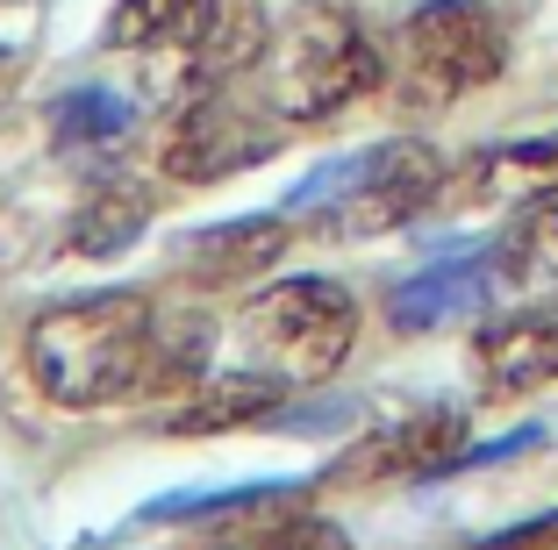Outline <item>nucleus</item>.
Returning <instances> with one entry per match:
<instances>
[{"instance_id": "21", "label": "nucleus", "mask_w": 558, "mask_h": 550, "mask_svg": "<svg viewBox=\"0 0 558 550\" xmlns=\"http://www.w3.org/2000/svg\"><path fill=\"white\" fill-rule=\"evenodd\" d=\"M15 86H22V50H0V108L15 100Z\"/></svg>"}, {"instance_id": "14", "label": "nucleus", "mask_w": 558, "mask_h": 550, "mask_svg": "<svg viewBox=\"0 0 558 550\" xmlns=\"http://www.w3.org/2000/svg\"><path fill=\"white\" fill-rule=\"evenodd\" d=\"M494 272H501V286H523V293L558 286V208L551 200L523 208L494 236Z\"/></svg>"}, {"instance_id": "18", "label": "nucleus", "mask_w": 558, "mask_h": 550, "mask_svg": "<svg viewBox=\"0 0 558 550\" xmlns=\"http://www.w3.org/2000/svg\"><path fill=\"white\" fill-rule=\"evenodd\" d=\"M215 550H351V536L337 529L329 515H272L265 508L258 522H244V536H230V543H215Z\"/></svg>"}, {"instance_id": "3", "label": "nucleus", "mask_w": 558, "mask_h": 550, "mask_svg": "<svg viewBox=\"0 0 558 550\" xmlns=\"http://www.w3.org/2000/svg\"><path fill=\"white\" fill-rule=\"evenodd\" d=\"M236 337L251 351V372L279 379V387H315L359 343V301H351V286H337L323 272H294L265 286L258 301H244Z\"/></svg>"}, {"instance_id": "2", "label": "nucleus", "mask_w": 558, "mask_h": 550, "mask_svg": "<svg viewBox=\"0 0 558 550\" xmlns=\"http://www.w3.org/2000/svg\"><path fill=\"white\" fill-rule=\"evenodd\" d=\"M444 194V158L423 136H387V144L344 150V158L315 164L287 194V222L315 229V236L344 243V236H387L409 229L429 200Z\"/></svg>"}, {"instance_id": "19", "label": "nucleus", "mask_w": 558, "mask_h": 550, "mask_svg": "<svg viewBox=\"0 0 558 550\" xmlns=\"http://www.w3.org/2000/svg\"><path fill=\"white\" fill-rule=\"evenodd\" d=\"M208 0H116V22H108V44H130V50H150V44H172L186 22L201 15Z\"/></svg>"}, {"instance_id": "8", "label": "nucleus", "mask_w": 558, "mask_h": 550, "mask_svg": "<svg viewBox=\"0 0 558 550\" xmlns=\"http://www.w3.org/2000/svg\"><path fill=\"white\" fill-rule=\"evenodd\" d=\"M287 236H294L287 208L279 215H236V222H215V229H201V236H186V250L172 265H180V279L201 286V293H236V286H251L258 272H272V265L287 258Z\"/></svg>"}, {"instance_id": "7", "label": "nucleus", "mask_w": 558, "mask_h": 550, "mask_svg": "<svg viewBox=\"0 0 558 550\" xmlns=\"http://www.w3.org/2000/svg\"><path fill=\"white\" fill-rule=\"evenodd\" d=\"M473 451V421L459 407H415V415L379 421L373 437H359L329 479L344 486H379V479H437V472H459Z\"/></svg>"}, {"instance_id": "16", "label": "nucleus", "mask_w": 558, "mask_h": 550, "mask_svg": "<svg viewBox=\"0 0 558 550\" xmlns=\"http://www.w3.org/2000/svg\"><path fill=\"white\" fill-rule=\"evenodd\" d=\"M480 186L487 194H515V200H551L558 194V130L523 136V144H494L480 158Z\"/></svg>"}, {"instance_id": "11", "label": "nucleus", "mask_w": 558, "mask_h": 550, "mask_svg": "<svg viewBox=\"0 0 558 550\" xmlns=\"http://www.w3.org/2000/svg\"><path fill=\"white\" fill-rule=\"evenodd\" d=\"M501 293V272H494V243H473V250H451V258H437L429 272H415L409 286H395V329H444V322H465V315H480Z\"/></svg>"}, {"instance_id": "5", "label": "nucleus", "mask_w": 558, "mask_h": 550, "mask_svg": "<svg viewBox=\"0 0 558 550\" xmlns=\"http://www.w3.org/2000/svg\"><path fill=\"white\" fill-rule=\"evenodd\" d=\"M501 65H509V29L487 0H429L401 29V72L415 108H444L465 86L501 80Z\"/></svg>"}, {"instance_id": "15", "label": "nucleus", "mask_w": 558, "mask_h": 550, "mask_svg": "<svg viewBox=\"0 0 558 550\" xmlns=\"http://www.w3.org/2000/svg\"><path fill=\"white\" fill-rule=\"evenodd\" d=\"M294 501V479H265V486H208V493H165L150 501L136 522H244V515H265V508H287Z\"/></svg>"}, {"instance_id": "17", "label": "nucleus", "mask_w": 558, "mask_h": 550, "mask_svg": "<svg viewBox=\"0 0 558 550\" xmlns=\"http://www.w3.org/2000/svg\"><path fill=\"white\" fill-rule=\"evenodd\" d=\"M130 122H136V108L116 94V86H72V94L50 108L58 144H116Z\"/></svg>"}, {"instance_id": "13", "label": "nucleus", "mask_w": 558, "mask_h": 550, "mask_svg": "<svg viewBox=\"0 0 558 550\" xmlns=\"http://www.w3.org/2000/svg\"><path fill=\"white\" fill-rule=\"evenodd\" d=\"M279 401H287V387L244 365L236 379H222V387H208V393L194 387V401H180V415L165 421V429H172V437H215V429H236V421L272 415Z\"/></svg>"}, {"instance_id": "20", "label": "nucleus", "mask_w": 558, "mask_h": 550, "mask_svg": "<svg viewBox=\"0 0 558 550\" xmlns=\"http://www.w3.org/2000/svg\"><path fill=\"white\" fill-rule=\"evenodd\" d=\"M465 550H558V508L515 522V529H494V536H480V543H465Z\"/></svg>"}, {"instance_id": "1", "label": "nucleus", "mask_w": 558, "mask_h": 550, "mask_svg": "<svg viewBox=\"0 0 558 550\" xmlns=\"http://www.w3.org/2000/svg\"><path fill=\"white\" fill-rule=\"evenodd\" d=\"M29 379L58 407H122L172 401L208 379L215 322L194 301H150V293H72L29 322Z\"/></svg>"}, {"instance_id": "12", "label": "nucleus", "mask_w": 558, "mask_h": 550, "mask_svg": "<svg viewBox=\"0 0 558 550\" xmlns=\"http://www.w3.org/2000/svg\"><path fill=\"white\" fill-rule=\"evenodd\" d=\"M150 215H158V194H150V186H136V179H100L94 194L72 208L65 243L80 258H116V250H130L150 229Z\"/></svg>"}, {"instance_id": "6", "label": "nucleus", "mask_w": 558, "mask_h": 550, "mask_svg": "<svg viewBox=\"0 0 558 550\" xmlns=\"http://www.w3.org/2000/svg\"><path fill=\"white\" fill-rule=\"evenodd\" d=\"M279 144H287V130H279L272 114H258L251 100L208 86V94L186 100L172 136H165V172L186 179V186H208V179H236L251 164H265Z\"/></svg>"}, {"instance_id": "10", "label": "nucleus", "mask_w": 558, "mask_h": 550, "mask_svg": "<svg viewBox=\"0 0 558 550\" xmlns=\"http://www.w3.org/2000/svg\"><path fill=\"white\" fill-rule=\"evenodd\" d=\"M480 379L494 393H544L558 387V301H537V308H509L494 315L473 343Z\"/></svg>"}, {"instance_id": "9", "label": "nucleus", "mask_w": 558, "mask_h": 550, "mask_svg": "<svg viewBox=\"0 0 558 550\" xmlns=\"http://www.w3.org/2000/svg\"><path fill=\"white\" fill-rule=\"evenodd\" d=\"M172 44H180V65H186L180 80L194 86V94H208V86H230L236 72L258 65L265 44H272V29H265L258 0H208Z\"/></svg>"}, {"instance_id": "4", "label": "nucleus", "mask_w": 558, "mask_h": 550, "mask_svg": "<svg viewBox=\"0 0 558 550\" xmlns=\"http://www.w3.org/2000/svg\"><path fill=\"white\" fill-rule=\"evenodd\" d=\"M265 100L279 122H323V114L351 108L359 94L379 86V50L344 8L308 0L294 8V22L265 44Z\"/></svg>"}]
</instances>
